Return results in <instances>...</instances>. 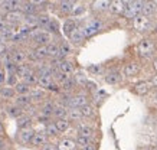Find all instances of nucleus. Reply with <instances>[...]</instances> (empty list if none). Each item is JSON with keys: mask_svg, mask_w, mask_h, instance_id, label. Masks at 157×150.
<instances>
[{"mask_svg": "<svg viewBox=\"0 0 157 150\" xmlns=\"http://www.w3.org/2000/svg\"><path fill=\"white\" fill-rule=\"evenodd\" d=\"M136 55L140 61H147L157 55V39L154 36H143L136 45Z\"/></svg>", "mask_w": 157, "mask_h": 150, "instance_id": "obj_1", "label": "nucleus"}, {"mask_svg": "<svg viewBox=\"0 0 157 150\" xmlns=\"http://www.w3.org/2000/svg\"><path fill=\"white\" fill-rule=\"evenodd\" d=\"M151 26H153V20L151 17L148 16H144V15H137L134 19H131V28H133L136 32L138 33H147L151 30Z\"/></svg>", "mask_w": 157, "mask_h": 150, "instance_id": "obj_2", "label": "nucleus"}, {"mask_svg": "<svg viewBox=\"0 0 157 150\" xmlns=\"http://www.w3.org/2000/svg\"><path fill=\"white\" fill-rule=\"evenodd\" d=\"M91 102V95L84 90V88H78L75 92L71 94V98H69V107H75V108H81L85 104Z\"/></svg>", "mask_w": 157, "mask_h": 150, "instance_id": "obj_3", "label": "nucleus"}, {"mask_svg": "<svg viewBox=\"0 0 157 150\" xmlns=\"http://www.w3.org/2000/svg\"><path fill=\"white\" fill-rule=\"evenodd\" d=\"M9 53L12 62L16 65L28 62V48H23L20 45H13V46H9Z\"/></svg>", "mask_w": 157, "mask_h": 150, "instance_id": "obj_4", "label": "nucleus"}, {"mask_svg": "<svg viewBox=\"0 0 157 150\" xmlns=\"http://www.w3.org/2000/svg\"><path fill=\"white\" fill-rule=\"evenodd\" d=\"M104 81L111 87H118L124 81V75L120 68H109L108 71L104 72Z\"/></svg>", "mask_w": 157, "mask_h": 150, "instance_id": "obj_5", "label": "nucleus"}, {"mask_svg": "<svg viewBox=\"0 0 157 150\" xmlns=\"http://www.w3.org/2000/svg\"><path fill=\"white\" fill-rule=\"evenodd\" d=\"M140 71H141V65H140V61H137V59L127 61L121 69L124 78H136L140 74Z\"/></svg>", "mask_w": 157, "mask_h": 150, "instance_id": "obj_6", "label": "nucleus"}, {"mask_svg": "<svg viewBox=\"0 0 157 150\" xmlns=\"http://www.w3.org/2000/svg\"><path fill=\"white\" fill-rule=\"evenodd\" d=\"M153 91V85L150 84L148 79H141V81H137L136 84H133L131 87V92L137 97H147L148 94Z\"/></svg>", "mask_w": 157, "mask_h": 150, "instance_id": "obj_7", "label": "nucleus"}, {"mask_svg": "<svg viewBox=\"0 0 157 150\" xmlns=\"http://www.w3.org/2000/svg\"><path fill=\"white\" fill-rule=\"evenodd\" d=\"M143 5L144 2L143 0H134V2H131L130 5L125 6V10H124L123 16L125 17V19H134L137 15H140L141 13V10H143Z\"/></svg>", "mask_w": 157, "mask_h": 150, "instance_id": "obj_8", "label": "nucleus"}, {"mask_svg": "<svg viewBox=\"0 0 157 150\" xmlns=\"http://www.w3.org/2000/svg\"><path fill=\"white\" fill-rule=\"evenodd\" d=\"M33 134H35L33 127L17 130V133H16V141H17L20 146H30V141H32Z\"/></svg>", "mask_w": 157, "mask_h": 150, "instance_id": "obj_9", "label": "nucleus"}, {"mask_svg": "<svg viewBox=\"0 0 157 150\" xmlns=\"http://www.w3.org/2000/svg\"><path fill=\"white\" fill-rule=\"evenodd\" d=\"M75 130H76V134H81V136H85V137H90L94 140V137H95V127L90 124V123H86V121H81V123H78L75 124Z\"/></svg>", "mask_w": 157, "mask_h": 150, "instance_id": "obj_10", "label": "nucleus"}, {"mask_svg": "<svg viewBox=\"0 0 157 150\" xmlns=\"http://www.w3.org/2000/svg\"><path fill=\"white\" fill-rule=\"evenodd\" d=\"M29 95H30V98H32V102H33L35 106H39L40 102H43L46 98H48L49 92L46 91V90H43V88L40 87H32V90H30V92H29Z\"/></svg>", "mask_w": 157, "mask_h": 150, "instance_id": "obj_11", "label": "nucleus"}, {"mask_svg": "<svg viewBox=\"0 0 157 150\" xmlns=\"http://www.w3.org/2000/svg\"><path fill=\"white\" fill-rule=\"evenodd\" d=\"M56 69H58V71H61L62 74H65V75H74V72L76 71L75 65H74V62H72L69 58L58 59Z\"/></svg>", "mask_w": 157, "mask_h": 150, "instance_id": "obj_12", "label": "nucleus"}, {"mask_svg": "<svg viewBox=\"0 0 157 150\" xmlns=\"http://www.w3.org/2000/svg\"><path fill=\"white\" fill-rule=\"evenodd\" d=\"M25 15L20 12V10H12V12H7L3 15V19L10 25V26H19L22 22H23Z\"/></svg>", "mask_w": 157, "mask_h": 150, "instance_id": "obj_13", "label": "nucleus"}, {"mask_svg": "<svg viewBox=\"0 0 157 150\" xmlns=\"http://www.w3.org/2000/svg\"><path fill=\"white\" fill-rule=\"evenodd\" d=\"M55 143H56L58 150H78L74 137H68V136H65V137H59Z\"/></svg>", "mask_w": 157, "mask_h": 150, "instance_id": "obj_14", "label": "nucleus"}, {"mask_svg": "<svg viewBox=\"0 0 157 150\" xmlns=\"http://www.w3.org/2000/svg\"><path fill=\"white\" fill-rule=\"evenodd\" d=\"M108 6H109V0H92L90 5V9L94 15H101L108 12Z\"/></svg>", "mask_w": 157, "mask_h": 150, "instance_id": "obj_15", "label": "nucleus"}, {"mask_svg": "<svg viewBox=\"0 0 157 150\" xmlns=\"http://www.w3.org/2000/svg\"><path fill=\"white\" fill-rule=\"evenodd\" d=\"M68 40H69V44H71L72 46H81V45H84V42H85L86 39L81 29V25H78V28L72 32V35L68 38Z\"/></svg>", "mask_w": 157, "mask_h": 150, "instance_id": "obj_16", "label": "nucleus"}, {"mask_svg": "<svg viewBox=\"0 0 157 150\" xmlns=\"http://www.w3.org/2000/svg\"><path fill=\"white\" fill-rule=\"evenodd\" d=\"M78 22H76L75 19H72V17H68V19H65L63 20V23H62V26H61V32L63 33V36L65 38H69L72 35V32L78 28Z\"/></svg>", "mask_w": 157, "mask_h": 150, "instance_id": "obj_17", "label": "nucleus"}, {"mask_svg": "<svg viewBox=\"0 0 157 150\" xmlns=\"http://www.w3.org/2000/svg\"><path fill=\"white\" fill-rule=\"evenodd\" d=\"M16 97V91H14L13 87H10V85H0V100L2 101H7V102H12Z\"/></svg>", "mask_w": 157, "mask_h": 150, "instance_id": "obj_18", "label": "nucleus"}, {"mask_svg": "<svg viewBox=\"0 0 157 150\" xmlns=\"http://www.w3.org/2000/svg\"><path fill=\"white\" fill-rule=\"evenodd\" d=\"M46 141H49V137L46 136V133L45 131H36L35 130V134L33 137H32V141H30V146L32 147H35V149H40Z\"/></svg>", "mask_w": 157, "mask_h": 150, "instance_id": "obj_19", "label": "nucleus"}, {"mask_svg": "<svg viewBox=\"0 0 157 150\" xmlns=\"http://www.w3.org/2000/svg\"><path fill=\"white\" fill-rule=\"evenodd\" d=\"M5 111H6V114L10 117V118H19L20 116H23L25 114V110L22 108V107H19V106H16L13 101L12 102H9V104H6L5 106Z\"/></svg>", "mask_w": 157, "mask_h": 150, "instance_id": "obj_20", "label": "nucleus"}, {"mask_svg": "<svg viewBox=\"0 0 157 150\" xmlns=\"http://www.w3.org/2000/svg\"><path fill=\"white\" fill-rule=\"evenodd\" d=\"M55 104L56 102L52 101V100H45L43 102H40L38 106V113H40V114H43V116L46 117H51L52 118V113H53V108H55ZM53 120V118H52Z\"/></svg>", "mask_w": 157, "mask_h": 150, "instance_id": "obj_21", "label": "nucleus"}, {"mask_svg": "<svg viewBox=\"0 0 157 150\" xmlns=\"http://www.w3.org/2000/svg\"><path fill=\"white\" fill-rule=\"evenodd\" d=\"M79 110H81V114H82V117H84V120H94V118H97L98 111H97V107L94 106L92 102L85 104V106L81 107Z\"/></svg>", "mask_w": 157, "mask_h": 150, "instance_id": "obj_22", "label": "nucleus"}, {"mask_svg": "<svg viewBox=\"0 0 157 150\" xmlns=\"http://www.w3.org/2000/svg\"><path fill=\"white\" fill-rule=\"evenodd\" d=\"M125 10V5H124L123 0H109V6H108V12L114 16H121Z\"/></svg>", "mask_w": 157, "mask_h": 150, "instance_id": "obj_23", "label": "nucleus"}, {"mask_svg": "<svg viewBox=\"0 0 157 150\" xmlns=\"http://www.w3.org/2000/svg\"><path fill=\"white\" fill-rule=\"evenodd\" d=\"M55 83L53 81V77H52V72H40L39 74V79H38V87L43 88V90H46L48 91L49 87Z\"/></svg>", "mask_w": 157, "mask_h": 150, "instance_id": "obj_24", "label": "nucleus"}, {"mask_svg": "<svg viewBox=\"0 0 157 150\" xmlns=\"http://www.w3.org/2000/svg\"><path fill=\"white\" fill-rule=\"evenodd\" d=\"M33 117L28 116V114H23L20 116L19 118H16V126H17V130H22V129H30L33 127Z\"/></svg>", "mask_w": 157, "mask_h": 150, "instance_id": "obj_25", "label": "nucleus"}, {"mask_svg": "<svg viewBox=\"0 0 157 150\" xmlns=\"http://www.w3.org/2000/svg\"><path fill=\"white\" fill-rule=\"evenodd\" d=\"M67 118L71 121L74 126L78 124V123H81V121H84V117H82V114H81V110H79V108H75V107H69V108H68V117Z\"/></svg>", "mask_w": 157, "mask_h": 150, "instance_id": "obj_26", "label": "nucleus"}, {"mask_svg": "<svg viewBox=\"0 0 157 150\" xmlns=\"http://www.w3.org/2000/svg\"><path fill=\"white\" fill-rule=\"evenodd\" d=\"M156 12H157V2H156V0H146V2H144V5H143L141 15L151 17Z\"/></svg>", "mask_w": 157, "mask_h": 150, "instance_id": "obj_27", "label": "nucleus"}, {"mask_svg": "<svg viewBox=\"0 0 157 150\" xmlns=\"http://www.w3.org/2000/svg\"><path fill=\"white\" fill-rule=\"evenodd\" d=\"M53 124H55V127L58 129V131H59L61 134L69 131L72 127V123L68 120V118H56V120H53Z\"/></svg>", "mask_w": 157, "mask_h": 150, "instance_id": "obj_28", "label": "nucleus"}, {"mask_svg": "<svg viewBox=\"0 0 157 150\" xmlns=\"http://www.w3.org/2000/svg\"><path fill=\"white\" fill-rule=\"evenodd\" d=\"M38 79H39V74H38V71L35 69V67L32 68L23 78H22V81H25L26 84H29L30 87H36V85H38Z\"/></svg>", "mask_w": 157, "mask_h": 150, "instance_id": "obj_29", "label": "nucleus"}, {"mask_svg": "<svg viewBox=\"0 0 157 150\" xmlns=\"http://www.w3.org/2000/svg\"><path fill=\"white\" fill-rule=\"evenodd\" d=\"M71 53H72V45L68 40H61L59 42V56H58V59L68 58Z\"/></svg>", "mask_w": 157, "mask_h": 150, "instance_id": "obj_30", "label": "nucleus"}, {"mask_svg": "<svg viewBox=\"0 0 157 150\" xmlns=\"http://www.w3.org/2000/svg\"><path fill=\"white\" fill-rule=\"evenodd\" d=\"M46 52H48V59H58L59 56V42L53 39L49 45H46Z\"/></svg>", "mask_w": 157, "mask_h": 150, "instance_id": "obj_31", "label": "nucleus"}, {"mask_svg": "<svg viewBox=\"0 0 157 150\" xmlns=\"http://www.w3.org/2000/svg\"><path fill=\"white\" fill-rule=\"evenodd\" d=\"M51 19L52 17L48 13H45V12H38L36 13V25H38L39 29H45L48 26V23L51 22Z\"/></svg>", "mask_w": 157, "mask_h": 150, "instance_id": "obj_32", "label": "nucleus"}, {"mask_svg": "<svg viewBox=\"0 0 157 150\" xmlns=\"http://www.w3.org/2000/svg\"><path fill=\"white\" fill-rule=\"evenodd\" d=\"M13 102L16 104V106L22 107V108H26V107L33 104V102H32V98H30L29 94H25V95H16L14 100H13Z\"/></svg>", "mask_w": 157, "mask_h": 150, "instance_id": "obj_33", "label": "nucleus"}, {"mask_svg": "<svg viewBox=\"0 0 157 150\" xmlns=\"http://www.w3.org/2000/svg\"><path fill=\"white\" fill-rule=\"evenodd\" d=\"M68 117V107L61 106V104H55V108H53L52 113V118L56 120V118H67Z\"/></svg>", "mask_w": 157, "mask_h": 150, "instance_id": "obj_34", "label": "nucleus"}, {"mask_svg": "<svg viewBox=\"0 0 157 150\" xmlns=\"http://www.w3.org/2000/svg\"><path fill=\"white\" fill-rule=\"evenodd\" d=\"M33 68V65L32 63H29V62H26V63H19V65H16V69H14V74L17 75V78L19 79H22V78L26 75V74L30 71Z\"/></svg>", "mask_w": 157, "mask_h": 150, "instance_id": "obj_35", "label": "nucleus"}, {"mask_svg": "<svg viewBox=\"0 0 157 150\" xmlns=\"http://www.w3.org/2000/svg\"><path fill=\"white\" fill-rule=\"evenodd\" d=\"M45 133H46V136L49 137V140L51 139H59V136H61V133L58 131V129L55 127V124H53V120L52 121H49L48 124H45Z\"/></svg>", "mask_w": 157, "mask_h": 150, "instance_id": "obj_36", "label": "nucleus"}, {"mask_svg": "<svg viewBox=\"0 0 157 150\" xmlns=\"http://www.w3.org/2000/svg\"><path fill=\"white\" fill-rule=\"evenodd\" d=\"M13 88H14V91H16V95H25V94H29L30 90H32V87H30L29 84H26L25 81H22V79H19L17 84H16Z\"/></svg>", "mask_w": 157, "mask_h": 150, "instance_id": "obj_37", "label": "nucleus"}, {"mask_svg": "<svg viewBox=\"0 0 157 150\" xmlns=\"http://www.w3.org/2000/svg\"><path fill=\"white\" fill-rule=\"evenodd\" d=\"M45 30H46V32H49L53 38L61 35V26H59V23H58L56 19H51V22H49L48 26L45 28Z\"/></svg>", "mask_w": 157, "mask_h": 150, "instance_id": "obj_38", "label": "nucleus"}, {"mask_svg": "<svg viewBox=\"0 0 157 150\" xmlns=\"http://www.w3.org/2000/svg\"><path fill=\"white\" fill-rule=\"evenodd\" d=\"M75 143H76V147H78V150L82 149V147H85V146L91 144V143H94V140L92 139H90V137H85V136H81V134H75Z\"/></svg>", "mask_w": 157, "mask_h": 150, "instance_id": "obj_39", "label": "nucleus"}, {"mask_svg": "<svg viewBox=\"0 0 157 150\" xmlns=\"http://www.w3.org/2000/svg\"><path fill=\"white\" fill-rule=\"evenodd\" d=\"M72 9H74V5H72V3L59 2V5H58V10H59V13L63 15V16H71Z\"/></svg>", "mask_w": 157, "mask_h": 150, "instance_id": "obj_40", "label": "nucleus"}, {"mask_svg": "<svg viewBox=\"0 0 157 150\" xmlns=\"http://www.w3.org/2000/svg\"><path fill=\"white\" fill-rule=\"evenodd\" d=\"M19 81V78L16 74H6V85H10V87H14Z\"/></svg>", "mask_w": 157, "mask_h": 150, "instance_id": "obj_41", "label": "nucleus"}, {"mask_svg": "<svg viewBox=\"0 0 157 150\" xmlns=\"http://www.w3.org/2000/svg\"><path fill=\"white\" fill-rule=\"evenodd\" d=\"M86 71L90 74H94V75H98V74H102L104 71V68L102 65H98V63H94V65H90V67L86 68Z\"/></svg>", "mask_w": 157, "mask_h": 150, "instance_id": "obj_42", "label": "nucleus"}, {"mask_svg": "<svg viewBox=\"0 0 157 150\" xmlns=\"http://www.w3.org/2000/svg\"><path fill=\"white\" fill-rule=\"evenodd\" d=\"M39 150H58V147H56V143H55V141L49 140V141H46Z\"/></svg>", "mask_w": 157, "mask_h": 150, "instance_id": "obj_43", "label": "nucleus"}, {"mask_svg": "<svg viewBox=\"0 0 157 150\" xmlns=\"http://www.w3.org/2000/svg\"><path fill=\"white\" fill-rule=\"evenodd\" d=\"M30 5H33L36 9L39 10V7H42V6H45L46 3H48V0H28Z\"/></svg>", "mask_w": 157, "mask_h": 150, "instance_id": "obj_44", "label": "nucleus"}, {"mask_svg": "<svg viewBox=\"0 0 157 150\" xmlns=\"http://www.w3.org/2000/svg\"><path fill=\"white\" fill-rule=\"evenodd\" d=\"M9 28H10V25L7 23L3 17H0V33H2V32H6Z\"/></svg>", "mask_w": 157, "mask_h": 150, "instance_id": "obj_45", "label": "nucleus"}, {"mask_svg": "<svg viewBox=\"0 0 157 150\" xmlns=\"http://www.w3.org/2000/svg\"><path fill=\"white\" fill-rule=\"evenodd\" d=\"M150 69L151 72H157V55L150 59Z\"/></svg>", "mask_w": 157, "mask_h": 150, "instance_id": "obj_46", "label": "nucleus"}, {"mask_svg": "<svg viewBox=\"0 0 157 150\" xmlns=\"http://www.w3.org/2000/svg\"><path fill=\"white\" fill-rule=\"evenodd\" d=\"M7 51H9V45L6 44V42H0V56L5 55Z\"/></svg>", "mask_w": 157, "mask_h": 150, "instance_id": "obj_47", "label": "nucleus"}, {"mask_svg": "<svg viewBox=\"0 0 157 150\" xmlns=\"http://www.w3.org/2000/svg\"><path fill=\"white\" fill-rule=\"evenodd\" d=\"M148 81H150V84L153 85V90H154V88H157V72H153Z\"/></svg>", "mask_w": 157, "mask_h": 150, "instance_id": "obj_48", "label": "nucleus"}, {"mask_svg": "<svg viewBox=\"0 0 157 150\" xmlns=\"http://www.w3.org/2000/svg\"><path fill=\"white\" fill-rule=\"evenodd\" d=\"M6 83V71L5 68H0V85H3Z\"/></svg>", "mask_w": 157, "mask_h": 150, "instance_id": "obj_49", "label": "nucleus"}, {"mask_svg": "<svg viewBox=\"0 0 157 150\" xmlns=\"http://www.w3.org/2000/svg\"><path fill=\"white\" fill-rule=\"evenodd\" d=\"M79 150H97V144L91 143V144L85 146V147H82V149H79Z\"/></svg>", "mask_w": 157, "mask_h": 150, "instance_id": "obj_50", "label": "nucleus"}, {"mask_svg": "<svg viewBox=\"0 0 157 150\" xmlns=\"http://www.w3.org/2000/svg\"><path fill=\"white\" fill-rule=\"evenodd\" d=\"M5 136V126H3V123L0 120V137H3Z\"/></svg>", "mask_w": 157, "mask_h": 150, "instance_id": "obj_51", "label": "nucleus"}, {"mask_svg": "<svg viewBox=\"0 0 157 150\" xmlns=\"http://www.w3.org/2000/svg\"><path fill=\"white\" fill-rule=\"evenodd\" d=\"M138 150H157L154 146H144V147H140Z\"/></svg>", "mask_w": 157, "mask_h": 150, "instance_id": "obj_52", "label": "nucleus"}, {"mask_svg": "<svg viewBox=\"0 0 157 150\" xmlns=\"http://www.w3.org/2000/svg\"><path fill=\"white\" fill-rule=\"evenodd\" d=\"M153 100L157 102V88H154V91H153Z\"/></svg>", "mask_w": 157, "mask_h": 150, "instance_id": "obj_53", "label": "nucleus"}, {"mask_svg": "<svg viewBox=\"0 0 157 150\" xmlns=\"http://www.w3.org/2000/svg\"><path fill=\"white\" fill-rule=\"evenodd\" d=\"M124 2V5L127 6V5H130V3H131V2H134V0H123Z\"/></svg>", "mask_w": 157, "mask_h": 150, "instance_id": "obj_54", "label": "nucleus"}, {"mask_svg": "<svg viewBox=\"0 0 157 150\" xmlns=\"http://www.w3.org/2000/svg\"><path fill=\"white\" fill-rule=\"evenodd\" d=\"M153 146H154V147H156V149H157V141H154V144H153Z\"/></svg>", "mask_w": 157, "mask_h": 150, "instance_id": "obj_55", "label": "nucleus"}, {"mask_svg": "<svg viewBox=\"0 0 157 150\" xmlns=\"http://www.w3.org/2000/svg\"><path fill=\"white\" fill-rule=\"evenodd\" d=\"M0 68H3V63H2V59H0Z\"/></svg>", "mask_w": 157, "mask_h": 150, "instance_id": "obj_56", "label": "nucleus"}, {"mask_svg": "<svg viewBox=\"0 0 157 150\" xmlns=\"http://www.w3.org/2000/svg\"><path fill=\"white\" fill-rule=\"evenodd\" d=\"M2 110H3V107H2V104H0V113H2Z\"/></svg>", "mask_w": 157, "mask_h": 150, "instance_id": "obj_57", "label": "nucleus"}, {"mask_svg": "<svg viewBox=\"0 0 157 150\" xmlns=\"http://www.w3.org/2000/svg\"><path fill=\"white\" fill-rule=\"evenodd\" d=\"M0 17H3V13H2V12H0Z\"/></svg>", "mask_w": 157, "mask_h": 150, "instance_id": "obj_58", "label": "nucleus"}, {"mask_svg": "<svg viewBox=\"0 0 157 150\" xmlns=\"http://www.w3.org/2000/svg\"><path fill=\"white\" fill-rule=\"evenodd\" d=\"M48 2H49V0H48Z\"/></svg>", "mask_w": 157, "mask_h": 150, "instance_id": "obj_59", "label": "nucleus"}]
</instances>
